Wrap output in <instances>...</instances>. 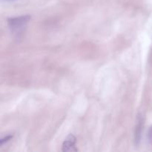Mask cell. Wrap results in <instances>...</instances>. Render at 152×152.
I'll return each instance as SVG.
<instances>
[{
	"mask_svg": "<svg viewBox=\"0 0 152 152\" xmlns=\"http://www.w3.org/2000/svg\"><path fill=\"white\" fill-rule=\"evenodd\" d=\"M30 19H31V16L29 15L9 18L7 19V24L11 32L15 35L19 36L23 33L24 29Z\"/></svg>",
	"mask_w": 152,
	"mask_h": 152,
	"instance_id": "1",
	"label": "cell"
},
{
	"mask_svg": "<svg viewBox=\"0 0 152 152\" xmlns=\"http://www.w3.org/2000/svg\"><path fill=\"white\" fill-rule=\"evenodd\" d=\"M75 144L76 137L73 134H69L62 144V151H77L78 149L75 147Z\"/></svg>",
	"mask_w": 152,
	"mask_h": 152,
	"instance_id": "2",
	"label": "cell"
},
{
	"mask_svg": "<svg viewBox=\"0 0 152 152\" xmlns=\"http://www.w3.org/2000/svg\"><path fill=\"white\" fill-rule=\"evenodd\" d=\"M142 127H143V118L141 115H139L137 117V123L135 129V142L137 144L139 143L141 138V134H142Z\"/></svg>",
	"mask_w": 152,
	"mask_h": 152,
	"instance_id": "3",
	"label": "cell"
},
{
	"mask_svg": "<svg viewBox=\"0 0 152 152\" xmlns=\"http://www.w3.org/2000/svg\"><path fill=\"white\" fill-rule=\"evenodd\" d=\"M12 138H13V136H12V135H8V136L2 138V139L0 140V145H2L4 142H7V141L10 140V139H12Z\"/></svg>",
	"mask_w": 152,
	"mask_h": 152,
	"instance_id": "4",
	"label": "cell"
},
{
	"mask_svg": "<svg viewBox=\"0 0 152 152\" xmlns=\"http://www.w3.org/2000/svg\"><path fill=\"white\" fill-rule=\"evenodd\" d=\"M148 140H149V142L152 144V126L150 127L149 130H148Z\"/></svg>",
	"mask_w": 152,
	"mask_h": 152,
	"instance_id": "5",
	"label": "cell"
},
{
	"mask_svg": "<svg viewBox=\"0 0 152 152\" xmlns=\"http://www.w3.org/2000/svg\"><path fill=\"white\" fill-rule=\"evenodd\" d=\"M4 1H15V0H4Z\"/></svg>",
	"mask_w": 152,
	"mask_h": 152,
	"instance_id": "6",
	"label": "cell"
}]
</instances>
